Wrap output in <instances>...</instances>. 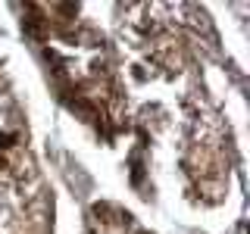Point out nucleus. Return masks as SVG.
Listing matches in <instances>:
<instances>
[{
  "instance_id": "nucleus-1",
  "label": "nucleus",
  "mask_w": 250,
  "mask_h": 234,
  "mask_svg": "<svg viewBox=\"0 0 250 234\" xmlns=\"http://www.w3.org/2000/svg\"><path fill=\"white\" fill-rule=\"evenodd\" d=\"M22 28H25L31 38H44V19H41V16H28V19H22Z\"/></svg>"
},
{
  "instance_id": "nucleus-2",
  "label": "nucleus",
  "mask_w": 250,
  "mask_h": 234,
  "mask_svg": "<svg viewBox=\"0 0 250 234\" xmlns=\"http://www.w3.org/2000/svg\"><path fill=\"white\" fill-rule=\"evenodd\" d=\"M141 181H144V166L138 162V156H131V184L138 187Z\"/></svg>"
},
{
  "instance_id": "nucleus-3",
  "label": "nucleus",
  "mask_w": 250,
  "mask_h": 234,
  "mask_svg": "<svg viewBox=\"0 0 250 234\" xmlns=\"http://www.w3.org/2000/svg\"><path fill=\"white\" fill-rule=\"evenodd\" d=\"M16 140H19V135H0V150H10Z\"/></svg>"
}]
</instances>
